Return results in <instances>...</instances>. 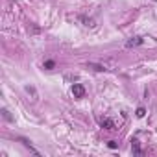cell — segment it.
I'll return each instance as SVG.
<instances>
[{
    "label": "cell",
    "mask_w": 157,
    "mask_h": 157,
    "mask_svg": "<svg viewBox=\"0 0 157 157\" xmlns=\"http://www.w3.org/2000/svg\"><path fill=\"white\" fill-rule=\"evenodd\" d=\"M142 43H144V39H142V37H131V39L126 43V46H128V48H131V46H139V44H142Z\"/></svg>",
    "instance_id": "obj_2"
},
{
    "label": "cell",
    "mask_w": 157,
    "mask_h": 157,
    "mask_svg": "<svg viewBox=\"0 0 157 157\" xmlns=\"http://www.w3.org/2000/svg\"><path fill=\"white\" fill-rule=\"evenodd\" d=\"M144 115H146V109H144V107H139V109H137V117H139V118H142Z\"/></svg>",
    "instance_id": "obj_8"
},
{
    "label": "cell",
    "mask_w": 157,
    "mask_h": 157,
    "mask_svg": "<svg viewBox=\"0 0 157 157\" xmlns=\"http://www.w3.org/2000/svg\"><path fill=\"white\" fill-rule=\"evenodd\" d=\"M26 91H28V93H32L33 96H37V93H35V89H33V87H30V85H28V87H26Z\"/></svg>",
    "instance_id": "obj_10"
},
{
    "label": "cell",
    "mask_w": 157,
    "mask_h": 157,
    "mask_svg": "<svg viewBox=\"0 0 157 157\" xmlns=\"http://www.w3.org/2000/svg\"><path fill=\"white\" fill-rule=\"evenodd\" d=\"M107 146H109V148H113V150H115V148H117L118 144H117L115 141H109V142H107Z\"/></svg>",
    "instance_id": "obj_11"
},
{
    "label": "cell",
    "mask_w": 157,
    "mask_h": 157,
    "mask_svg": "<svg viewBox=\"0 0 157 157\" xmlns=\"http://www.w3.org/2000/svg\"><path fill=\"white\" fill-rule=\"evenodd\" d=\"M87 67H89V69H94V70H98V72H104V70H105L102 65H96V63H89Z\"/></svg>",
    "instance_id": "obj_6"
},
{
    "label": "cell",
    "mask_w": 157,
    "mask_h": 157,
    "mask_svg": "<svg viewBox=\"0 0 157 157\" xmlns=\"http://www.w3.org/2000/svg\"><path fill=\"white\" fill-rule=\"evenodd\" d=\"M80 20H83L85 22V26H94V22H93V19H87V17H80Z\"/></svg>",
    "instance_id": "obj_7"
},
{
    "label": "cell",
    "mask_w": 157,
    "mask_h": 157,
    "mask_svg": "<svg viewBox=\"0 0 157 157\" xmlns=\"http://www.w3.org/2000/svg\"><path fill=\"white\" fill-rule=\"evenodd\" d=\"M100 126H102L104 129H111V131H113V129H117V126H115V122H113V120H111V118H104V120L100 122Z\"/></svg>",
    "instance_id": "obj_3"
},
{
    "label": "cell",
    "mask_w": 157,
    "mask_h": 157,
    "mask_svg": "<svg viewBox=\"0 0 157 157\" xmlns=\"http://www.w3.org/2000/svg\"><path fill=\"white\" fill-rule=\"evenodd\" d=\"M2 117H4V118H6V120H8V122H13V120H15V118H13V115H11V113H9V111H8V109H6V107H4V109H2Z\"/></svg>",
    "instance_id": "obj_5"
},
{
    "label": "cell",
    "mask_w": 157,
    "mask_h": 157,
    "mask_svg": "<svg viewBox=\"0 0 157 157\" xmlns=\"http://www.w3.org/2000/svg\"><path fill=\"white\" fill-rule=\"evenodd\" d=\"M72 94H74V98H83L85 96V87L81 83H74L72 85Z\"/></svg>",
    "instance_id": "obj_1"
},
{
    "label": "cell",
    "mask_w": 157,
    "mask_h": 157,
    "mask_svg": "<svg viewBox=\"0 0 157 157\" xmlns=\"http://www.w3.org/2000/svg\"><path fill=\"white\" fill-rule=\"evenodd\" d=\"M54 65H56L54 61H46V63H44V69H48V70H50V69H54Z\"/></svg>",
    "instance_id": "obj_9"
},
{
    "label": "cell",
    "mask_w": 157,
    "mask_h": 157,
    "mask_svg": "<svg viewBox=\"0 0 157 157\" xmlns=\"http://www.w3.org/2000/svg\"><path fill=\"white\" fill-rule=\"evenodd\" d=\"M131 150H133V153H137V155L142 153V150H141V146H139V141H131Z\"/></svg>",
    "instance_id": "obj_4"
},
{
    "label": "cell",
    "mask_w": 157,
    "mask_h": 157,
    "mask_svg": "<svg viewBox=\"0 0 157 157\" xmlns=\"http://www.w3.org/2000/svg\"><path fill=\"white\" fill-rule=\"evenodd\" d=\"M155 2H157V0H155Z\"/></svg>",
    "instance_id": "obj_12"
}]
</instances>
